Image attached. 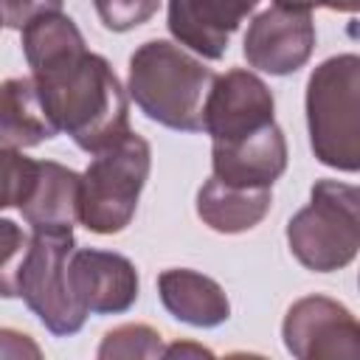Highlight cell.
I'll list each match as a JSON object with an SVG mask.
<instances>
[{"instance_id": "cell-23", "label": "cell", "mask_w": 360, "mask_h": 360, "mask_svg": "<svg viewBox=\"0 0 360 360\" xmlns=\"http://www.w3.org/2000/svg\"><path fill=\"white\" fill-rule=\"evenodd\" d=\"M276 6L284 8H298V11H312V8H332V11H346L354 14L360 0H276Z\"/></svg>"}, {"instance_id": "cell-19", "label": "cell", "mask_w": 360, "mask_h": 360, "mask_svg": "<svg viewBox=\"0 0 360 360\" xmlns=\"http://www.w3.org/2000/svg\"><path fill=\"white\" fill-rule=\"evenodd\" d=\"M28 250L25 231L14 222L0 217V298H17L20 284V267Z\"/></svg>"}, {"instance_id": "cell-17", "label": "cell", "mask_w": 360, "mask_h": 360, "mask_svg": "<svg viewBox=\"0 0 360 360\" xmlns=\"http://www.w3.org/2000/svg\"><path fill=\"white\" fill-rule=\"evenodd\" d=\"M166 346L158 329H152L149 323H121L115 329H110L101 338L98 346V360H135V357H163Z\"/></svg>"}, {"instance_id": "cell-2", "label": "cell", "mask_w": 360, "mask_h": 360, "mask_svg": "<svg viewBox=\"0 0 360 360\" xmlns=\"http://www.w3.org/2000/svg\"><path fill=\"white\" fill-rule=\"evenodd\" d=\"M214 76L177 42L146 39L129 56L127 90L149 121L174 132H202V104Z\"/></svg>"}, {"instance_id": "cell-1", "label": "cell", "mask_w": 360, "mask_h": 360, "mask_svg": "<svg viewBox=\"0 0 360 360\" xmlns=\"http://www.w3.org/2000/svg\"><path fill=\"white\" fill-rule=\"evenodd\" d=\"M22 53L42 107L82 152H101L129 129V96L112 65L87 51L79 25L48 11L22 28Z\"/></svg>"}, {"instance_id": "cell-12", "label": "cell", "mask_w": 360, "mask_h": 360, "mask_svg": "<svg viewBox=\"0 0 360 360\" xmlns=\"http://www.w3.org/2000/svg\"><path fill=\"white\" fill-rule=\"evenodd\" d=\"M214 177L231 186L273 188L287 169V138L276 121L233 141L211 143Z\"/></svg>"}, {"instance_id": "cell-3", "label": "cell", "mask_w": 360, "mask_h": 360, "mask_svg": "<svg viewBox=\"0 0 360 360\" xmlns=\"http://www.w3.org/2000/svg\"><path fill=\"white\" fill-rule=\"evenodd\" d=\"M307 129L315 158L338 172L360 169V56L323 59L307 79Z\"/></svg>"}, {"instance_id": "cell-24", "label": "cell", "mask_w": 360, "mask_h": 360, "mask_svg": "<svg viewBox=\"0 0 360 360\" xmlns=\"http://www.w3.org/2000/svg\"><path fill=\"white\" fill-rule=\"evenodd\" d=\"M188 354H194V357H202V354L211 357V352L202 349V346H197V343H172L163 352V357H188Z\"/></svg>"}, {"instance_id": "cell-20", "label": "cell", "mask_w": 360, "mask_h": 360, "mask_svg": "<svg viewBox=\"0 0 360 360\" xmlns=\"http://www.w3.org/2000/svg\"><path fill=\"white\" fill-rule=\"evenodd\" d=\"M93 6L107 31L124 34L149 22L158 14L160 0H93Z\"/></svg>"}, {"instance_id": "cell-9", "label": "cell", "mask_w": 360, "mask_h": 360, "mask_svg": "<svg viewBox=\"0 0 360 360\" xmlns=\"http://www.w3.org/2000/svg\"><path fill=\"white\" fill-rule=\"evenodd\" d=\"M315 51V22L309 11L270 6L256 14L245 31L242 53L250 68L270 76H290L309 62Z\"/></svg>"}, {"instance_id": "cell-6", "label": "cell", "mask_w": 360, "mask_h": 360, "mask_svg": "<svg viewBox=\"0 0 360 360\" xmlns=\"http://www.w3.org/2000/svg\"><path fill=\"white\" fill-rule=\"evenodd\" d=\"M73 248V228H34L20 267V298L56 338L76 335L87 321V312L70 292L68 262Z\"/></svg>"}, {"instance_id": "cell-8", "label": "cell", "mask_w": 360, "mask_h": 360, "mask_svg": "<svg viewBox=\"0 0 360 360\" xmlns=\"http://www.w3.org/2000/svg\"><path fill=\"white\" fill-rule=\"evenodd\" d=\"M273 90L248 68H231L214 76L202 104V132L217 141H233L276 121Z\"/></svg>"}, {"instance_id": "cell-14", "label": "cell", "mask_w": 360, "mask_h": 360, "mask_svg": "<svg viewBox=\"0 0 360 360\" xmlns=\"http://www.w3.org/2000/svg\"><path fill=\"white\" fill-rule=\"evenodd\" d=\"M79 172L56 160H37L31 191L20 205L22 219L31 228H73L79 219Z\"/></svg>"}, {"instance_id": "cell-22", "label": "cell", "mask_w": 360, "mask_h": 360, "mask_svg": "<svg viewBox=\"0 0 360 360\" xmlns=\"http://www.w3.org/2000/svg\"><path fill=\"white\" fill-rule=\"evenodd\" d=\"M0 357H42V349L17 329H0Z\"/></svg>"}, {"instance_id": "cell-21", "label": "cell", "mask_w": 360, "mask_h": 360, "mask_svg": "<svg viewBox=\"0 0 360 360\" xmlns=\"http://www.w3.org/2000/svg\"><path fill=\"white\" fill-rule=\"evenodd\" d=\"M62 11V0H0V25L22 31L34 17Z\"/></svg>"}, {"instance_id": "cell-15", "label": "cell", "mask_w": 360, "mask_h": 360, "mask_svg": "<svg viewBox=\"0 0 360 360\" xmlns=\"http://www.w3.org/2000/svg\"><path fill=\"white\" fill-rule=\"evenodd\" d=\"M273 205L270 188H248L217 180L214 174L197 191V217L217 233H245L256 228Z\"/></svg>"}, {"instance_id": "cell-5", "label": "cell", "mask_w": 360, "mask_h": 360, "mask_svg": "<svg viewBox=\"0 0 360 360\" xmlns=\"http://www.w3.org/2000/svg\"><path fill=\"white\" fill-rule=\"evenodd\" d=\"M290 253L312 273H335L360 250V188L340 180H315L309 202L287 222Z\"/></svg>"}, {"instance_id": "cell-4", "label": "cell", "mask_w": 360, "mask_h": 360, "mask_svg": "<svg viewBox=\"0 0 360 360\" xmlns=\"http://www.w3.org/2000/svg\"><path fill=\"white\" fill-rule=\"evenodd\" d=\"M149 169L152 146L132 129L96 152L79 180V222L101 236L121 233L135 217Z\"/></svg>"}, {"instance_id": "cell-11", "label": "cell", "mask_w": 360, "mask_h": 360, "mask_svg": "<svg viewBox=\"0 0 360 360\" xmlns=\"http://www.w3.org/2000/svg\"><path fill=\"white\" fill-rule=\"evenodd\" d=\"M259 6V0H169L166 28L202 59H222L233 31Z\"/></svg>"}, {"instance_id": "cell-10", "label": "cell", "mask_w": 360, "mask_h": 360, "mask_svg": "<svg viewBox=\"0 0 360 360\" xmlns=\"http://www.w3.org/2000/svg\"><path fill=\"white\" fill-rule=\"evenodd\" d=\"M68 276L70 292L87 315H121L138 301L141 278L124 253L73 248Z\"/></svg>"}, {"instance_id": "cell-13", "label": "cell", "mask_w": 360, "mask_h": 360, "mask_svg": "<svg viewBox=\"0 0 360 360\" xmlns=\"http://www.w3.org/2000/svg\"><path fill=\"white\" fill-rule=\"evenodd\" d=\"M158 295L163 309L188 326L214 329L231 318V301L219 281L200 270L169 267L158 276Z\"/></svg>"}, {"instance_id": "cell-16", "label": "cell", "mask_w": 360, "mask_h": 360, "mask_svg": "<svg viewBox=\"0 0 360 360\" xmlns=\"http://www.w3.org/2000/svg\"><path fill=\"white\" fill-rule=\"evenodd\" d=\"M56 132L31 76H14L0 84V143L28 149L56 138Z\"/></svg>"}, {"instance_id": "cell-18", "label": "cell", "mask_w": 360, "mask_h": 360, "mask_svg": "<svg viewBox=\"0 0 360 360\" xmlns=\"http://www.w3.org/2000/svg\"><path fill=\"white\" fill-rule=\"evenodd\" d=\"M37 174V160L25 158L20 149L0 143V211L3 208H20L22 200L31 191Z\"/></svg>"}, {"instance_id": "cell-7", "label": "cell", "mask_w": 360, "mask_h": 360, "mask_svg": "<svg viewBox=\"0 0 360 360\" xmlns=\"http://www.w3.org/2000/svg\"><path fill=\"white\" fill-rule=\"evenodd\" d=\"M281 338L292 357H360V326L352 309L329 295H304L290 304L281 321Z\"/></svg>"}]
</instances>
